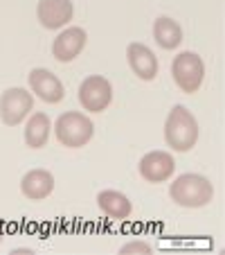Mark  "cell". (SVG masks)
<instances>
[{"mask_svg":"<svg viewBox=\"0 0 225 255\" xmlns=\"http://www.w3.org/2000/svg\"><path fill=\"white\" fill-rule=\"evenodd\" d=\"M173 82L182 93H196L205 77V63L196 52H180L171 63Z\"/></svg>","mask_w":225,"mask_h":255,"instance_id":"cell-4","label":"cell"},{"mask_svg":"<svg viewBox=\"0 0 225 255\" xmlns=\"http://www.w3.org/2000/svg\"><path fill=\"white\" fill-rule=\"evenodd\" d=\"M97 206H99L101 212L108 215L110 219H126V217L131 215V210H133L129 197L117 192V190H101V192L97 194Z\"/></svg>","mask_w":225,"mask_h":255,"instance_id":"cell-13","label":"cell"},{"mask_svg":"<svg viewBox=\"0 0 225 255\" xmlns=\"http://www.w3.org/2000/svg\"><path fill=\"white\" fill-rule=\"evenodd\" d=\"M164 140L173 151L180 154L194 149V144L198 142V122L187 106L176 104L169 111L164 122Z\"/></svg>","mask_w":225,"mask_h":255,"instance_id":"cell-1","label":"cell"},{"mask_svg":"<svg viewBox=\"0 0 225 255\" xmlns=\"http://www.w3.org/2000/svg\"><path fill=\"white\" fill-rule=\"evenodd\" d=\"M169 197L182 208H203L214 197V185L201 174H182L171 183Z\"/></svg>","mask_w":225,"mask_h":255,"instance_id":"cell-3","label":"cell"},{"mask_svg":"<svg viewBox=\"0 0 225 255\" xmlns=\"http://www.w3.org/2000/svg\"><path fill=\"white\" fill-rule=\"evenodd\" d=\"M50 127L52 125H50L48 113L43 111L32 113V118L25 125V142H27V147H32V149L45 147L50 140Z\"/></svg>","mask_w":225,"mask_h":255,"instance_id":"cell-14","label":"cell"},{"mask_svg":"<svg viewBox=\"0 0 225 255\" xmlns=\"http://www.w3.org/2000/svg\"><path fill=\"white\" fill-rule=\"evenodd\" d=\"M20 190L29 201H43L54 190V176L48 169H29L20 181Z\"/></svg>","mask_w":225,"mask_h":255,"instance_id":"cell-12","label":"cell"},{"mask_svg":"<svg viewBox=\"0 0 225 255\" xmlns=\"http://www.w3.org/2000/svg\"><path fill=\"white\" fill-rule=\"evenodd\" d=\"M153 36H155V43L162 50H176L182 43L180 25L173 18H169V16H162V18H158L153 23Z\"/></svg>","mask_w":225,"mask_h":255,"instance_id":"cell-15","label":"cell"},{"mask_svg":"<svg viewBox=\"0 0 225 255\" xmlns=\"http://www.w3.org/2000/svg\"><path fill=\"white\" fill-rule=\"evenodd\" d=\"M27 82L32 93H36V97H41L48 104H57V102H61L66 97V88H63L61 79L54 72L45 70V68H34L29 72Z\"/></svg>","mask_w":225,"mask_h":255,"instance_id":"cell-9","label":"cell"},{"mask_svg":"<svg viewBox=\"0 0 225 255\" xmlns=\"http://www.w3.org/2000/svg\"><path fill=\"white\" fill-rule=\"evenodd\" d=\"M54 135L68 149H79L86 147L95 135V125L81 111H66L54 122Z\"/></svg>","mask_w":225,"mask_h":255,"instance_id":"cell-2","label":"cell"},{"mask_svg":"<svg viewBox=\"0 0 225 255\" xmlns=\"http://www.w3.org/2000/svg\"><path fill=\"white\" fill-rule=\"evenodd\" d=\"M72 0H39L36 18L45 29H61L72 20Z\"/></svg>","mask_w":225,"mask_h":255,"instance_id":"cell-10","label":"cell"},{"mask_svg":"<svg viewBox=\"0 0 225 255\" xmlns=\"http://www.w3.org/2000/svg\"><path fill=\"white\" fill-rule=\"evenodd\" d=\"M120 253H151V246L147 242H129L120 249Z\"/></svg>","mask_w":225,"mask_h":255,"instance_id":"cell-16","label":"cell"},{"mask_svg":"<svg viewBox=\"0 0 225 255\" xmlns=\"http://www.w3.org/2000/svg\"><path fill=\"white\" fill-rule=\"evenodd\" d=\"M0 242H2V228H0Z\"/></svg>","mask_w":225,"mask_h":255,"instance_id":"cell-17","label":"cell"},{"mask_svg":"<svg viewBox=\"0 0 225 255\" xmlns=\"http://www.w3.org/2000/svg\"><path fill=\"white\" fill-rule=\"evenodd\" d=\"M79 102H81V106L86 111L101 113L113 102V86L101 75H90L79 86Z\"/></svg>","mask_w":225,"mask_h":255,"instance_id":"cell-6","label":"cell"},{"mask_svg":"<svg viewBox=\"0 0 225 255\" xmlns=\"http://www.w3.org/2000/svg\"><path fill=\"white\" fill-rule=\"evenodd\" d=\"M88 41L86 29L81 27H68L57 34V39L52 43V57L61 63H68L72 59H77L83 52Z\"/></svg>","mask_w":225,"mask_h":255,"instance_id":"cell-8","label":"cell"},{"mask_svg":"<svg viewBox=\"0 0 225 255\" xmlns=\"http://www.w3.org/2000/svg\"><path fill=\"white\" fill-rule=\"evenodd\" d=\"M126 59H129L131 70H133L140 79H144V82L155 79V75H158V70H160V63L151 48H147L144 43H131L129 48H126Z\"/></svg>","mask_w":225,"mask_h":255,"instance_id":"cell-11","label":"cell"},{"mask_svg":"<svg viewBox=\"0 0 225 255\" xmlns=\"http://www.w3.org/2000/svg\"><path fill=\"white\" fill-rule=\"evenodd\" d=\"M140 176L147 183H164L176 172V160L169 151H149L138 165Z\"/></svg>","mask_w":225,"mask_h":255,"instance_id":"cell-7","label":"cell"},{"mask_svg":"<svg viewBox=\"0 0 225 255\" xmlns=\"http://www.w3.org/2000/svg\"><path fill=\"white\" fill-rule=\"evenodd\" d=\"M34 109V97L29 91L16 86V88H7L0 97V118L2 122L9 127H16L32 113Z\"/></svg>","mask_w":225,"mask_h":255,"instance_id":"cell-5","label":"cell"}]
</instances>
